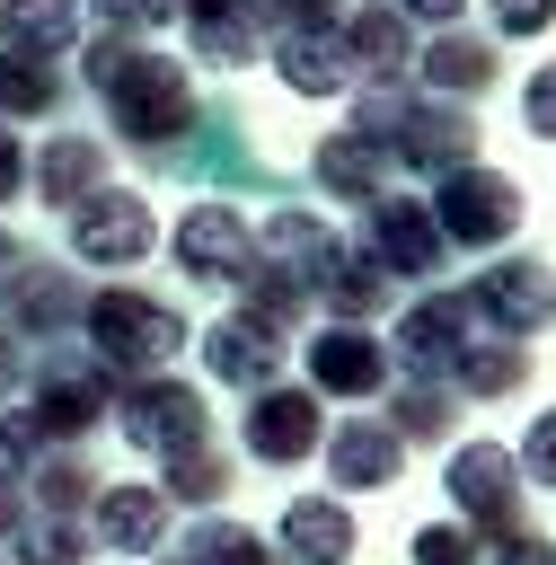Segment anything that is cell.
<instances>
[{
    "instance_id": "2",
    "label": "cell",
    "mask_w": 556,
    "mask_h": 565,
    "mask_svg": "<svg viewBox=\"0 0 556 565\" xmlns=\"http://www.w3.org/2000/svg\"><path fill=\"white\" fill-rule=\"evenodd\" d=\"M450 212H459V230H468V238H494V230H512V212H521V203H512V185H503V177H468V185L450 194Z\"/></svg>"
},
{
    "instance_id": "1",
    "label": "cell",
    "mask_w": 556,
    "mask_h": 565,
    "mask_svg": "<svg viewBox=\"0 0 556 565\" xmlns=\"http://www.w3.org/2000/svg\"><path fill=\"white\" fill-rule=\"evenodd\" d=\"M485 309H494V318H512V327H538V318L556 309V282H547L538 265H512V274H494V282H485Z\"/></svg>"
},
{
    "instance_id": "5",
    "label": "cell",
    "mask_w": 556,
    "mask_h": 565,
    "mask_svg": "<svg viewBox=\"0 0 556 565\" xmlns=\"http://www.w3.org/2000/svg\"><path fill=\"white\" fill-rule=\"evenodd\" d=\"M530 468H538V477H547V486H556V415H547V424H538V441H530Z\"/></svg>"
},
{
    "instance_id": "4",
    "label": "cell",
    "mask_w": 556,
    "mask_h": 565,
    "mask_svg": "<svg viewBox=\"0 0 556 565\" xmlns=\"http://www.w3.org/2000/svg\"><path fill=\"white\" fill-rule=\"evenodd\" d=\"M530 124H538V132L556 141V62H547V71L530 79Z\"/></svg>"
},
{
    "instance_id": "3",
    "label": "cell",
    "mask_w": 556,
    "mask_h": 565,
    "mask_svg": "<svg viewBox=\"0 0 556 565\" xmlns=\"http://www.w3.org/2000/svg\"><path fill=\"white\" fill-rule=\"evenodd\" d=\"M494 18H503V35H538L556 9H547V0H494Z\"/></svg>"
}]
</instances>
